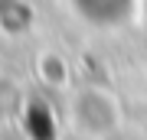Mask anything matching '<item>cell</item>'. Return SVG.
Wrapping results in <instances>:
<instances>
[{
    "mask_svg": "<svg viewBox=\"0 0 147 140\" xmlns=\"http://www.w3.org/2000/svg\"><path fill=\"white\" fill-rule=\"evenodd\" d=\"M115 3L127 10V3H131V0H115ZM75 7H82V10L88 13V16H95V10H98V0H75Z\"/></svg>",
    "mask_w": 147,
    "mask_h": 140,
    "instance_id": "obj_1",
    "label": "cell"
}]
</instances>
